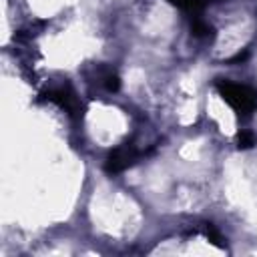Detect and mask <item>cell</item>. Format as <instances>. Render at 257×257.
<instances>
[{
  "mask_svg": "<svg viewBox=\"0 0 257 257\" xmlns=\"http://www.w3.org/2000/svg\"><path fill=\"white\" fill-rule=\"evenodd\" d=\"M219 92L241 116H249L257 108V92L245 84L225 80V82H219Z\"/></svg>",
  "mask_w": 257,
  "mask_h": 257,
  "instance_id": "1",
  "label": "cell"
},
{
  "mask_svg": "<svg viewBox=\"0 0 257 257\" xmlns=\"http://www.w3.org/2000/svg\"><path fill=\"white\" fill-rule=\"evenodd\" d=\"M253 143H255V137H253L251 133H241V135H239V147L247 149V147H251Z\"/></svg>",
  "mask_w": 257,
  "mask_h": 257,
  "instance_id": "2",
  "label": "cell"
}]
</instances>
